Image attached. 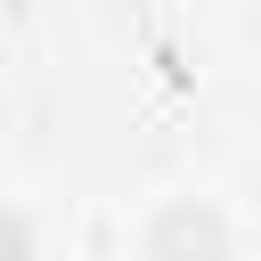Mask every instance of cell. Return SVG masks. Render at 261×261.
<instances>
[{
	"label": "cell",
	"instance_id": "obj_1",
	"mask_svg": "<svg viewBox=\"0 0 261 261\" xmlns=\"http://www.w3.org/2000/svg\"><path fill=\"white\" fill-rule=\"evenodd\" d=\"M147 261H228V228L204 204H171L147 228Z\"/></svg>",
	"mask_w": 261,
	"mask_h": 261
}]
</instances>
